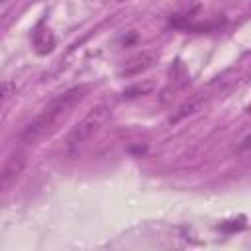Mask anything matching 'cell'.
I'll list each match as a JSON object with an SVG mask.
<instances>
[{
    "instance_id": "1",
    "label": "cell",
    "mask_w": 251,
    "mask_h": 251,
    "mask_svg": "<svg viewBox=\"0 0 251 251\" xmlns=\"http://www.w3.org/2000/svg\"><path fill=\"white\" fill-rule=\"evenodd\" d=\"M86 90H88V86H84V84H82V86H75V88H71V90L59 94L55 100H51V104H47V106L43 108V112L24 129L22 141L33 143V141H37V139H41V137L53 133V129L57 127V124H59L61 120H65V118L71 114L73 106L84 98Z\"/></svg>"
},
{
    "instance_id": "2",
    "label": "cell",
    "mask_w": 251,
    "mask_h": 251,
    "mask_svg": "<svg viewBox=\"0 0 251 251\" xmlns=\"http://www.w3.org/2000/svg\"><path fill=\"white\" fill-rule=\"evenodd\" d=\"M108 118H110V106L108 104H98V106L90 108L86 112V116L69 131V135H67V147L75 149V147L84 145L106 124Z\"/></svg>"
},
{
    "instance_id": "3",
    "label": "cell",
    "mask_w": 251,
    "mask_h": 251,
    "mask_svg": "<svg viewBox=\"0 0 251 251\" xmlns=\"http://www.w3.org/2000/svg\"><path fill=\"white\" fill-rule=\"evenodd\" d=\"M155 63H157V53H141L124 63V67L120 69V76H137L149 71Z\"/></svg>"
},
{
    "instance_id": "4",
    "label": "cell",
    "mask_w": 251,
    "mask_h": 251,
    "mask_svg": "<svg viewBox=\"0 0 251 251\" xmlns=\"http://www.w3.org/2000/svg\"><path fill=\"white\" fill-rule=\"evenodd\" d=\"M24 167H25V155H22V153L12 155L6 161V165L2 167V171H0V190H4L6 186H10L20 176V173L24 171Z\"/></svg>"
},
{
    "instance_id": "5",
    "label": "cell",
    "mask_w": 251,
    "mask_h": 251,
    "mask_svg": "<svg viewBox=\"0 0 251 251\" xmlns=\"http://www.w3.org/2000/svg\"><path fill=\"white\" fill-rule=\"evenodd\" d=\"M33 43H35V51L37 53H49L55 47V39L47 29H39L35 33V37H33Z\"/></svg>"
},
{
    "instance_id": "6",
    "label": "cell",
    "mask_w": 251,
    "mask_h": 251,
    "mask_svg": "<svg viewBox=\"0 0 251 251\" xmlns=\"http://www.w3.org/2000/svg\"><path fill=\"white\" fill-rule=\"evenodd\" d=\"M14 92H16V84L14 82H2L0 84V104L6 102Z\"/></svg>"
},
{
    "instance_id": "7",
    "label": "cell",
    "mask_w": 251,
    "mask_h": 251,
    "mask_svg": "<svg viewBox=\"0 0 251 251\" xmlns=\"http://www.w3.org/2000/svg\"><path fill=\"white\" fill-rule=\"evenodd\" d=\"M151 90H153V84H151V82H145L143 86H139V84H137V86H131V88H127V90H126V94L129 96L131 92H137L135 96H139V94L143 96V94H149Z\"/></svg>"
}]
</instances>
